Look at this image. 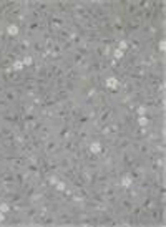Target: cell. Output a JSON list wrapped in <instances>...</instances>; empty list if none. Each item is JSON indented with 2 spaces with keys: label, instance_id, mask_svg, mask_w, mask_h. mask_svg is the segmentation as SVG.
I'll use <instances>...</instances> for the list:
<instances>
[{
  "label": "cell",
  "instance_id": "11",
  "mask_svg": "<svg viewBox=\"0 0 166 227\" xmlns=\"http://www.w3.org/2000/svg\"><path fill=\"white\" fill-rule=\"evenodd\" d=\"M57 187H58V189H65V184H63V182H58Z\"/></svg>",
  "mask_w": 166,
  "mask_h": 227
},
{
  "label": "cell",
  "instance_id": "5",
  "mask_svg": "<svg viewBox=\"0 0 166 227\" xmlns=\"http://www.w3.org/2000/svg\"><path fill=\"white\" fill-rule=\"evenodd\" d=\"M130 184H131V179H130V177H125V179H123V186H125V187H128Z\"/></svg>",
  "mask_w": 166,
  "mask_h": 227
},
{
  "label": "cell",
  "instance_id": "6",
  "mask_svg": "<svg viewBox=\"0 0 166 227\" xmlns=\"http://www.w3.org/2000/svg\"><path fill=\"white\" fill-rule=\"evenodd\" d=\"M0 210H2V212H7V210H9V206H7V204H2V206H0Z\"/></svg>",
  "mask_w": 166,
  "mask_h": 227
},
{
  "label": "cell",
  "instance_id": "2",
  "mask_svg": "<svg viewBox=\"0 0 166 227\" xmlns=\"http://www.w3.org/2000/svg\"><path fill=\"white\" fill-rule=\"evenodd\" d=\"M9 33H10V35H17V33H18V28H17L15 25H10V27H9Z\"/></svg>",
  "mask_w": 166,
  "mask_h": 227
},
{
  "label": "cell",
  "instance_id": "13",
  "mask_svg": "<svg viewBox=\"0 0 166 227\" xmlns=\"http://www.w3.org/2000/svg\"><path fill=\"white\" fill-rule=\"evenodd\" d=\"M4 220V212H0V222Z\"/></svg>",
  "mask_w": 166,
  "mask_h": 227
},
{
  "label": "cell",
  "instance_id": "7",
  "mask_svg": "<svg viewBox=\"0 0 166 227\" xmlns=\"http://www.w3.org/2000/svg\"><path fill=\"white\" fill-rule=\"evenodd\" d=\"M115 56H116V58H121V56H123V51H121V50H116V51H115Z\"/></svg>",
  "mask_w": 166,
  "mask_h": 227
},
{
  "label": "cell",
  "instance_id": "4",
  "mask_svg": "<svg viewBox=\"0 0 166 227\" xmlns=\"http://www.w3.org/2000/svg\"><path fill=\"white\" fill-rule=\"evenodd\" d=\"M126 46H128V45H126V42H120V46H118V50H121V51H123V50H126Z\"/></svg>",
  "mask_w": 166,
  "mask_h": 227
},
{
  "label": "cell",
  "instance_id": "9",
  "mask_svg": "<svg viewBox=\"0 0 166 227\" xmlns=\"http://www.w3.org/2000/svg\"><path fill=\"white\" fill-rule=\"evenodd\" d=\"M13 68H15V70H20V68H22V63H20V61H17V63L13 65Z\"/></svg>",
  "mask_w": 166,
  "mask_h": 227
},
{
  "label": "cell",
  "instance_id": "10",
  "mask_svg": "<svg viewBox=\"0 0 166 227\" xmlns=\"http://www.w3.org/2000/svg\"><path fill=\"white\" fill-rule=\"evenodd\" d=\"M138 113H140V114H144V108L140 106V108H138Z\"/></svg>",
  "mask_w": 166,
  "mask_h": 227
},
{
  "label": "cell",
  "instance_id": "3",
  "mask_svg": "<svg viewBox=\"0 0 166 227\" xmlns=\"http://www.w3.org/2000/svg\"><path fill=\"white\" fill-rule=\"evenodd\" d=\"M92 151H93V153H100V144L98 143H93L92 144V147H90Z\"/></svg>",
  "mask_w": 166,
  "mask_h": 227
},
{
  "label": "cell",
  "instance_id": "12",
  "mask_svg": "<svg viewBox=\"0 0 166 227\" xmlns=\"http://www.w3.org/2000/svg\"><path fill=\"white\" fill-rule=\"evenodd\" d=\"M23 63H32V58H30V56H27V58L23 60Z\"/></svg>",
  "mask_w": 166,
  "mask_h": 227
},
{
  "label": "cell",
  "instance_id": "1",
  "mask_svg": "<svg viewBox=\"0 0 166 227\" xmlns=\"http://www.w3.org/2000/svg\"><path fill=\"white\" fill-rule=\"evenodd\" d=\"M106 86L115 90V88L118 86V81H116V78H108V80H106Z\"/></svg>",
  "mask_w": 166,
  "mask_h": 227
},
{
  "label": "cell",
  "instance_id": "8",
  "mask_svg": "<svg viewBox=\"0 0 166 227\" xmlns=\"http://www.w3.org/2000/svg\"><path fill=\"white\" fill-rule=\"evenodd\" d=\"M146 123H148V121H146V118H144V116H141V118H140V124H141V126H144Z\"/></svg>",
  "mask_w": 166,
  "mask_h": 227
}]
</instances>
